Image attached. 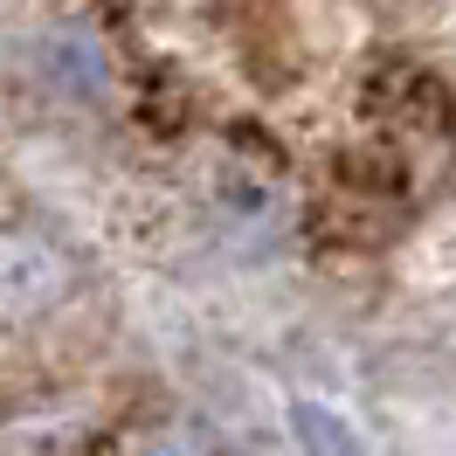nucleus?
<instances>
[{"label": "nucleus", "mask_w": 456, "mask_h": 456, "mask_svg": "<svg viewBox=\"0 0 456 456\" xmlns=\"http://www.w3.org/2000/svg\"><path fill=\"white\" fill-rule=\"evenodd\" d=\"M290 428H297L305 456H367L360 428L346 422L339 408H325V401H290Z\"/></svg>", "instance_id": "obj_3"}, {"label": "nucleus", "mask_w": 456, "mask_h": 456, "mask_svg": "<svg viewBox=\"0 0 456 456\" xmlns=\"http://www.w3.org/2000/svg\"><path fill=\"white\" fill-rule=\"evenodd\" d=\"M222 208L235 228H249V235H270L277 228V194L263 187L256 173H222Z\"/></svg>", "instance_id": "obj_4"}, {"label": "nucleus", "mask_w": 456, "mask_h": 456, "mask_svg": "<svg viewBox=\"0 0 456 456\" xmlns=\"http://www.w3.org/2000/svg\"><path fill=\"white\" fill-rule=\"evenodd\" d=\"M69 290V263L42 235L0 228V318H35Z\"/></svg>", "instance_id": "obj_1"}, {"label": "nucleus", "mask_w": 456, "mask_h": 456, "mask_svg": "<svg viewBox=\"0 0 456 456\" xmlns=\"http://www.w3.org/2000/svg\"><path fill=\"white\" fill-rule=\"evenodd\" d=\"M42 62H49V77H56L62 97H84V104H97L104 90H111V62H104V49L90 42V35H49L42 42Z\"/></svg>", "instance_id": "obj_2"}]
</instances>
